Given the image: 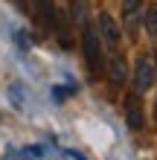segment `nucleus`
<instances>
[{"label":"nucleus","instance_id":"nucleus-1","mask_svg":"<svg viewBox=\"0 0 157 160\" xmlns=\"http://www.w3.org/2000/svg\"><path fill=\"white\" fill-rule=\"evenodd\" d=\"M79 32H81V50H85L87 70H90V76H99L102 73V41H99V29L93 23H87Z\"/></svg>","mask_w":157,"mask_h":160},{"label":"nucleus","instance_id":"nucleus-2","mask_svg":"<svg viewBox=\"0 0 157 160\" xmlns=\"http://www.w3.org/2000/svg\"><path fill=\"white\" fill-rule=\"evenodd\" d=\"M157 82V64L151 55H143V58H137V67H134V79H131V88L137 96H143L145 90H151Z\"/></svg>","mask_w":157,"mask_h":160},{"label":"nucleus","instance_id":"nucleus-3","mask_svg":"<svg viewBox=\"0 0 157 160\" xmlns=\"http://www.w3.org/2000/svg\"><path fill=\"white\" fill-rule=\"evenodd\" d=\"M99 41H102V47H108L110 52H116L119 50V38H122V32H119V26L114 21V15H108V12H99Z\"/></svg>","mask_w":157,"mask_h":160},{"label":"nucleus","instance_id":"nucleus-4","mask_svg":"<svg viewBox=\"0 0 157 160\" xmlns=\"http://www.w3.org/2000/svg\"><path fill=\"white\" fill-rule=\"evenodd\" d=\"M125 119H128V128L131 131H143V125H145V119H143V105H140V96H128V102H125Z\"/></svg>","mask_w":157,"mask_h":160},{"label":"nucleus","instance_id":"nucleus-5","mask_svg":"<svg viewBox=\"0 0 157 160\" xmlns=\"http://www.w3.org/2000/svg\"><path fill=\"white\" fill-rule=\"evenodd\" d=\"M122 15H125V29L134 35L143 18V0H122Z\"/></svg>","mask_w":157,"mask_h":160},{"label":"nucleus","instance_id":"nucleus-6","mask_svg":"<svg viewBox=\"0 0 157 160\" xmlns=\"http://www.w3.org/2000/svg\"><path fill=\"white\" fill-rule=\"evenodd\" d=\"M70 21L79 26H87L90 23V3L87 0H70Z\"/></svg>","mask_w":157,"mask_h":160},{"label":"nucleus","instance_id":"nucleus-7","mask_svg":"<svg viewBox=\"0 0 157 160\" xmlns=\"http://www.w3.org/2000/svg\"><path fill=\"white\" fill-rule=\"evenodd\" d=\"M110 82H114L116 88H122V84L128 82V64H125V58L119 52L110 58Z\"/></svg>","mask_w":157,"mask_h":160},{"label":"nucleus","instance_id":"nucleus-8","mask_svg":"<svg viewBox=\"0 0 157 160\" xmlns=\"http://www.w3.org/2000/svg\"><path fill=\"white\" fill-rule=\"evenodd\" d=\"M143 23H145V32L151 35V38H157V3L151 9H145V15H143Z\"/></svg>","mask_w":157,"mask_h":160},{"label":"nucleus","instance_id":"nucleus-9","mask_svg":"<svg viewBox=\"0 0 157 160\" xmlns=\"http://www.w3.org/2000/svg\"><path fill=\"white\" fill-rule=\"evenodd\" d=\"M154 125H157V99H154Z\"/></svg>","mask_w":157,"mask_h":160}]
</instances>
